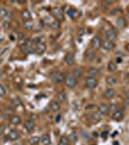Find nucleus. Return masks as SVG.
Segmentation results:
<instances>
[{"mask_svg": "<svg viewBox=\"0 0 129 145\" xmlns=\"http://www.w3.org/2000/svg\"><path fill=\"white\" fill-rule=\"evenodd\" d=\"M85 85L89 89H94L97 86V79L95 78L89 77L85 79Z\"/></svg>", "mask_w": 129, "mask_h": 145, "instance_id": "obj_4", "label": "nucleus"}, {"mask_svg": "<svg viewBox=\"0 0 129 145\" xmlns=\"http://www.w3.org/2000/svg\"><path fill=\"white\" fill-rule=\"evenodd\" d=\"M107 136H108V132H107V131L103 132V133L101 134V137H102V138H106Z\"/></svg>", "mask_w": 129, "mask_h": 145, "instance_id": "obj_42", "label": "nucleus"}, {"mask_svg": "<svg viewBox=\"0 0 129 145\" xmlns=\"http://www.w3.org/2000/svg\"><path fill=\"white\" fill-rule=\"evenodd\" d=\"M24 27L26 28V29H31V28L33 27V22H32V21H29V20L25 21V23H24Z\"/></svg>", "mask_w": 129, "mask_h": 145, "instance_id": "obj_33", "label": "nucleus"}, {"mask_svg": "<svg viewBox=\"0 0 129 145\" xmlns=\"http://www.w3.org/2000/svg\"><path fill=\"white\" fill-rule=\"evenodd\" d=\"M116 62H117L118 64H120V63L122 62V59H121V57H117V59H116Z\"/></svg>", "mask_w": 129, "mask_h": 145, "instance_id": "obj_43", "label": "nucleus"}, {"mask_svg": "<svg viewBox=\"0 0 129 145\" xmlns=\"http://www.w3.org/2000/svg\"><path fill=\"white\" fill-rule=\"evenodd\" d=\"M50 79L55 84H60L64 80V75L60 71H53L50 74Z\"/></svg>", "mask_w": 129, "mask_h": 145, "instance_id": "obj_1", "label": "nucleus"}, {"mask_svg": "<svg viewBox=\"0 0 129 145\" xmlns=\"http://www.w3.org/2000/svg\"><path fill=\"white\" fill-rule=\"evenodd\" d=\"M67 138H68V140H70L71 142L74 143V142H76L77 140H78V135H77L75 133H72V134H69V136Z\"/></svg>", "mask_w": 129, "mask_h": 145, "instance_id": "obj_29", "label": "nucleus"}, {"mask_svg": "<svg viewBox=\"0 0 129 145\" xmlns=\"http://www.w3.org/2000/svg\"><path fill=\"white\" fill-rule=\"evenodd\" d=\"M106 38H107V40L113 42V41L117 40V33L113 29H108L106 31Z\"/></svg>", "mask_w": 129, "mask_h": 145, "instance_id": "obj_8", "label": "nucleus"}, {"mask_svg": "<svg viewBox=\"0 0 129 145\" xmlns=\"http://www.w3.org/2000/svg\"><path fill=\"white\" fill-rule=\"evenodd\" d=\"M4 132V126L3 125H0V134H2Z\"/></svg>", "mask_w": 129, "mask_h": 145, "instance_id": "obj_45", "label": "nucleus"}, {"mask_svg": "<svg viewBox=\"0 0 129 145\" xmlns=\"http://www.w3.org/2000/svg\"><path fill=\"white\" fill-rule=\"evenodd\" d=\"M82 135L84 136V138H85V139H87V140H91V136H90L89 134H87L86 133H84V132H83V133H82Z\"/></svg>", "mask_w": 129, "mask_h": 145, "instance_id": "obj_40", "label": "nucleus"}, {"mask_svg": "<svg viewBox=\"0 0 129 145\" xmlns=\"http://www.w3.org/2000/svg\"><path fill=\"white\" fill-rule=\"evenodd\" d=\"M51 14H52V16L56 18L57 21H62L64 20V14H63V11L59 8V7H54L52 9V11H51Z\"/></svg>", "mask_w": 129, "mask_h": 145, "instance_id": "obj_3", "label": "nucleus"}, {"mask_svg": "<svg viewBox=\"0 0 129 145\" xmlns=\"http://www.w3.org/2000/svg\"><path fill=\"white\" fill-rule=\"evenodd\" d=\"M65 62L68 66L72 65L73 62H74V54L72 52H67V55H66V57H65Z\"/></svg>", "mask_w": 129, "mask_h": 145, "instance_id": "obj_9", "label": "nucleus"}, {"mask_svg": "<svg viewBox=\"0 0 129 145\" xmlns=\"http://www.w3.org/2000/svg\"><path fill=\"white\" fill-rule=\"evenodd\" d=\"M112 118H113L114 120H117V121L121 120V119L123 118V111H122L121 109H117L115 112H113Z\"/></svg>", "mask_w": 129, "mask_h": 145, "instance_id": "obj_10", "label": "nucleus"}, {"mask_svg": "<svg viewBox=\"0 0 129 145\" xmlns=\"http://www.w3.org/2000/svg\"><path fill=\"white\" fill-rule=\"evenodd\" d=\"M57 98H58V101L60 102V103H66L67 102V94H66V92H64V91H61V92H59L58 93V96H57Z\"/></svg>", "mask_w": 129, "mask_h": 145, "instance_id": "obj_21", "label": "nucleus"}, {"mask_svg": "<svg viewBox=\"0 0 129 145\" xmlns=\"http://www.w3.org/2000/svg\"><path fill=\"white\" fill-rule=\"evenodd\" d=\"M65 84L67 87L72 89L77 85V79H75L71 74H67V76L65 77Z\"/></svg>", "mask_w": 129, "mask_h": 145, "instance_id": "obj_2", "label": "nucleus"}, {"mask_svg": "<svg viewBox=\"0 0 129 145\" xmlns=\"http://www.w3.org/2000/svg\"><path fill=\"white\" fill-rule=\"evenodd\" d=\"M84 33H85V30H84L83 28H79V29H78V31H77V34H78L80 37H81V36H83V35H84Z\"/></svg>", "mask_w": 129, "mask_h": 145, "instance_id": "obj_38", "label": "nucleus"}, {"mask_svg": "<svg viewBox=\"0 0 129 145\" xmlns=\"http://www.w3.org/2000/svg\"><path fill=\"white\" fill-rule=\"evenodd\" d=\"M51 27H52V29H54V30H56V29H58L59 27H60V22L59 21H54L53 23H52V25H51Z\"/></svg>", "mask_w": 129, "mask_h": 145, "instance_id": "obj_36", "label": "nucleus"}, {"mask_svg": "<svg viewBox=\"0 0 129 145\" xmlns=\"http://www.w3.org/2000/svg\"><path fill=\"white\" fill-rule=\"evenodd\" d=\"M113 144H114V145H119V143L118 141H115V142H114Z\"/></svg>", "mask_w": 129, "mask_h": 145, "instance_id": "obj_50", "label": "nucleus"}, {"mask_svg": "<svg viewBox=\"0 0 129 145\" xmlns=\"http://www.w3.org/2000/svg\"><path fill=\"white\" fill-rule=\"evenodd\" d=\"M11 123L13 124V125H18V124H20V122H21V118L19 117V116H17V115H14V116H12L11 117Z\"/></svg>", "mask_w": 129, "mask_h": 145, "instance_id": "obj_23", "label": "nucleus"}, {"mask_svg": "<svg viewBox=\"0 0 129 145\" xmlns=\"http://www.w3.org/2000/svg\"><path fill=\"white\" fill-rule=\"evenodd\" d=\"M75 79H79L82 78V75H83V71L79 68H75L73 71H72V74H71Z\"/></svg>", "mask_w": 129, "mask_h": 145, "instance_id": "obj_13", "label": "nucleus"}, {"mask_svg": "<svg viewBox=\"0 0 129 145\" xmlns=\"http://www.w3.org/2000/svg\"><path fill=\"white\" fill-rule=\"evenodd\" d=\"M17 38H18V40H24V34L23 33H21V32H18V34H17Z\"/></svg>", "mask_w": 129, "mask_h": 145, "instance_id": "obj_39", "label": "nucleus"}, {"mask_svg": "<svg viewBox=\"0 0 129 145\" xmlns=\"http://www.w3.org/2000/svg\"><path fill=\"white\" fill-rule=\"evenodd\" d=\"M128 17H129V14H128Z\"/></svg>", "mask_w": 129, "mask_h": 145, "instance_id": "obj_52", "label": "nucleus"}, {"mask_svg": "<svg viewBox=\"0 0 129 145\" xmlns=\"http://www.w3.org/2000/svg\"><path fill=\"white\" fill-rule=\"evenodd\" d=\"M50 142H51V140H50L49 134H43V135L41 136V143H42L43 145H49Z\"/></svg>", "mask_w": 129, "mask_h": 145, "instance_id": "obj_25", "label": "nucleus"}, {"mask_svg": "<svg viewBox=\"0 0 129 145\" xmlns=\"http://www.w3.org/2000/svg\"><path fill=\"white\" fill-rule=\"evenodd\" d=\"M5 94H6V90H5V88L0 84V97H3V96H5Z\"/></svg>", "mask_w": 129, "mask_h": 145, "instance_id": "obj_37", "label": "nucleus"}, {"mask_svg": "<svg viewBox=\"0 0 129 145\" xmlns=\"http://www.w3.org/2000/svg\"><path fill=\"white\" fill-rule=\"evenodd\" d=\"M10 40H14V36H12V35H10Z\"/></svg>", "mask_w": 129, "mask_h": 145, "instance_id": "obj_51", "label": "nucleus"}, {"mask_svg": "<svg viewBox=\"0 0 129 145\" xmlns=\"http://www.w3.org/2000/svg\"><path fill=\"white\" fill-rule=\"evenodd\" d=\"M45 50H46V45H45V44H43V43H40V44L37 45V47H36V51H37L39 54H42Z\"/></svg>", "mask_w": 129, "mask_h": 145, "instance_id": "obj_19", "label": "nucleus"}, {"mask_svg": "<svg viewBox=\"0 0 129 145\" xmlns=\"http://www.w3.org/2000/svg\"><path fill=\"white\" fill-rule=\"evenodd\" d=\"M24 128L26 129L28 132H32L35 128V123H34V121L32 120H26L25 121V123H24Z\"/></svg>", "mask_w": 129, "mask_h": 145, "instance_id": "obj_11", "label": "nucleus"}, {"mask_svg": "<svg viewBox=\"0 0 129 145\" xmlns=\"http://www.w3.org/2000/svg\"><path fill=\"white\" fill-rule=\"evenodd\" d=\"M21 17H22V18H23L25 21H27V20H30V19H31V14H30V12L27 11V10L22 11Z\"/></svg>", "mask_w": 129, "mask_h": 145, "instance_id": "obj_24", "label": "nucleus"}, {"mask_svg": "<svg viewBox=\"0 0 129 145\" xmlns=\"http://www.w3.org/2000/svg\"><path fill=\"white\" fill-rule=\"evenodd\" d=\"M125 103L127 106H129V94L126 96V98H125Z\"/></svg>", "mask_w": 129, "mask_h": 145, "instance_id": "obj_44", "label": "nucleus"}, {"mask_svg": "<svg viewBox=\"0 0 129 145\" xmlns=\"http://www.w3.org/2000/svg\"><path fill=\"white\" fill-rule=\"evenodd\" d=\"M95 57V52L93 50H91V48H88L85 52V58L88 60V61H93Z\"/></svg>", "mask_w": 129, "mask_h": 145, "instance_id": "obj_7", "label": "nucleus"}, {"mask_svg": "<svg viewBox=\"0 0 129 145\" xmlns=\"http://www.w3.org/2000/svg\"><path fill=\"white\" fill-rule=\"evenodd\" d=\"M23 50H24L25 52H27V53H34L36 50H34L32 46H27V47H25Z\"/></svg>", "mask_w": 129, "mask_h": 145, "instance_id": "obj_35", "label": "nucleus"}, {"mask_svg": "<svg viewBox=\"0 0 129 145\" xmlns=\"http://www.w3.org/2000/svg\"><path fill=\"white\" fill-rule=\"evenodd\" d=\"M67 14H68V16L70 17H72V18H74L76 16H77V11L75 10V9H69L68 11H67Z\"/></svg>", "mask_w": 129, "mask_h": 145, "instance_id": "obj_30", "label": "nucleus"}, {"mask_svg": "<svg viewBox=\"0 0 129 145\" xmlns=\"http://www.w3.org/2000/svg\"><path fill=\"white\" fill-rule=\"evenodd\" d=\"M113 4V1H104L103 2V5L104 6H106V7H108V6H111Z\"/></svg>", "mask_w": 129, "mask_h": 145, "instance_id": "obj_41", "label": "nucleus"}, {"mask_svg": "<svg viewBox=\"0 0 129 145\" xmlns=\"http://www.w3.org/2000/svg\"><path fill=\"white\" fill-rule=\"evenodd\" d=\"M106 83L109 84V85H111V86L116 85V84H117V79H116V78L113 77V76H108V77L106 78Z\"/></svg>", "mask_w": 129, "mask_h": 145, "instance_id": "obj_22", "label": "nucleus"}, {"mask_svg": "<svg viewBox=\"0 0 129 145\" xmlns=\"http://www.w3.org/2000/svg\"><path fill=\"white\" fill-rule=\"evenodd\" d=\"M90 118H91V121H92L93 123H97V122H99L100 119H101V114L98 111H96V112L92 113Z\"/></svg>", "mask_w": 129, "mask_h": 145, "instance_id": "obj_15", "label": "nucleus"}, {"mask_svg": "<svg viewBox=\"0 0 129 145\" xmlns=\"http://www.w3.org/2000/svg\"><path fill=\"white\" fill-rule=\"evenodd\" d=\"M12 104L14 106H21V101L19 98H14L12 101Z\"/></svg>", "mask_w": 129, "mask_h": 145, "instance_id": "obj_31", "label": "nucleus"}, {"mask_svg": "<svg viewBox=\"0 0 129 145\" xmlns=\"http://www.w3.org/2000/svg\"><path fill=\"white\" fill-rule=\"evenodd\" d=\"M101 45H102V41L98 36H95L92 39L91 45H92V47L93 48V50H98V48H100Z\"/></svg>", "mask_w": 129, "mask_h": 145, "instance_id": "obj_5", "label": "nucleus"}, {"mask_svg": "<svg viewBox=\"0 0 129 145\" xmlns=\"http://www.w3.org/2000/svg\"><path fill=\"white\" fill-rule=\"evenodd\" d=\"M8 15V11L6 8H1L0 9V17H5Z\"/></svg>", "mask_w": 129, "mask_h": 145, "instance_id": "obj_32", "label": "nucleus"}, {"mask_svg": "<svg viewBox=\"0 0 129 145\" xmlns=\"http://www.w3.org/2000/svg\"><path fill=\"white\" fill-rule=\"evenodd\" d=\"M125 24H126V20L123 17H119L117 18V26L119 28H123L125 26Z\"/></svg>", "mask_w": 129, "mask_h": 145, "instance_id": "obj_20", "label": "nucleus"}, {"mask_svg": "<svg viewBox=\"0 0 129 145\" xmlns=\"http://www.w3.org/2000/svg\"><path fill=\"white\" fill-rule=\"evenodd\" d=\"M114 96H115V90L112 89V88H108L105 90L104 92V97L107 99V100H111L114 98Z\"/></svg>", "mask_w": 129, "mask_h": 145, "instance_id": "obj_14", "label": "nucleus"}, {"mask_svg": "<svg viewBox=\"0 0 129 145\" xmlns=\"http://www.w3.org/2000/svg\"><path fill=\"white\" fill-rule=\"evenodd\" d=\"M60 118H61V116L58 115V117H56V122H59V121H60Z\"/></svg>", "mask_w": 129, "mask_h": 145, "instance_id": "obj_48", "label": "nucleus"}, {"mask_svg": "<svg viewBox=\"0 0 129 145\" xmlns=\"http://www.w3.org/2000/svg\"><path fill=\"white\" fill-rule=\"evenodd\" d=\"M116 12H119V10H118V9H116V10H114V11H112V12L110 13V15H112V16H114Z\"/></svg>", "mask_w": 129, "mask_h": 145, "instance_id": "obj_47", "label": "nucleus"}, {"mask_svg": "<svg viewBox=\"0 0 129 145\" xmlns=\"http://www.w3.org/2000/svg\"><path fill=\"white\" fill-rule=\"evenodd\" d=\"M40 41H41V38H36V39H34V41H33V42L39 45V44H40Z\"/></svg>", "mask_w": 129, "mask_h": 145, "instance_id": "obj_46", "label": "nucleus"}, {"mask_svg": "<svg viewBox=\"0 0 129 145\" xmlns=\"http://www.w3.org/2000/svg\"><path fill=\"white\" fill-rule=\"evenodd\" d=\"M108 108H109V112H115V111L118 109L116 104H111V105L108 106Z\"/></svg>", "mask_w": 129, "mask_h": 145, "instance_id": "obj_34", "label": "nucleus"}, {"mask_svg": "<svg viewBox=\"0 0 129 145\" xmlns=\"http://www.w3.org/2000/svg\"><path fill=\"white\" fill-rule=\"evenodd\" d=\"M50 108L53 112H58L60 110L61 106H60V104L57 101H52L51 104H50Z\"/></svg>", "mask_w": 129, "mask_h": 145, "instance_id": "obj_18", "label": "nucleus"}, {"mask_svg": "<svg viewBox=\"0 0 129 145\" xmlns=\"http://www.w3.org/2000/svg\"><path fill=\"white\" fill-rule=\"evenodd\" d=\"M98 112H99L101 115H107V114L109 113V108H108V106H107L106 105L102 104V105H100V106L98 107Z\"/></svg>", "mask_w": 129, "mask_h": 145, "instance_id": "obj_17", "label": "nucleus"}, {"mask_svg": "<svg viewBox=\"0 0 129 145\" xmlns=\"http://www.w3.org/2000/svg\"><path fill=\"white\" fill-rule=\"evenodd\" d=\"M101 46L104 48L105 50H113V48L115 47V44H114V42H112V41L105 40V41L102 42Z\"/></svg>", "mask_w": 129, "mask_h": 145, "instance_id": "obj_6", "label": "nucleus"}, {"mask_svg": "<svg viewBox=\"0 0 129 145\" xmlns=\"http://www.w3.org/2000/svg\"><path fill=\"white\" fill-rule=\"evenodd\" d=\"M0 111H1V110H0Z\"/></svg>", "mask_w": 129, "mask_h": 145, "instance_id": "obj_53", "label": "nucleus"}, {"mask_svg": "<svg viewBox=\"0 0 129 145\" xmlns=\"http://www.w3.org/2000/svg\"><path fill=\"white\" fill-rule=\"evenodd\" d=\"M40 142V137L39 136H32V137H30L29 138V143H30V145H37L38 143Z\"/></svg>", "mask_w": 129, "mask_h": 145, "instance_id": "obj_26", "label": "nucleus"}, {"mask_svg": "<svg viewBox=\"0 0 129 145\" xmlns=\"http://www.w3.org/2000/svg\"><path fill=\"white\" fill-rule=\"evenodd\" d=\"M8 137H9L10 140L15 141V140H16V139L19 137V134H18V132H17L16 130H12V131L9 132Z\"/></svg>", "mask_w": 129, "mask_h": 145, "instance_id": "obj_12", "label": "nucleus"}, {"mask_svg": "<svg viewBox=\"0 0 129 145\" xmlns=\"http://www.w3.org/2000/svg\"><path fill=\"white\" fill-rule=\"evenodd\" d=\"M68 138L67 136H62L60 138V141L58 143V145H68Z\"/></svg>", "mask_w": 129, "mask_h": 145, "instance_id": "obj_28", "label": "nucleus"}, {"mask_svg": "<svg viewBox=\"0 0 129 145\" xmlns=\"http://www.w3.org/2000/svg\"><path fill=\"white\" fill-rule=\"evenodd\" d=\"M107 68H108V71H110V72H115V71L117 70V66H116V64H115L113 61H110V62L108 63Z\"/></svg>", "mask_w": 129, "mask_h": 145, "instance_id": "obj_27", "label": "nucleus"}, {"mask_svg": "<svg viewBox=\"0 0 129 145\" xmlns=\"http://www.w3.org/2000/svg\"><path fill=\"white\" fill-rule=\"evenodd\" d=\"M126 50H128V51H129V43L126 45Z\"/></svg>", "mask_w": 129, "mask_h": 145, "instance_id": "obj_49", "label": "nucleus"}, {"mask_svg": "<svg viewBox=\"0 0 129 145\" xmlns=\"http://www.w3.org/2000/svg\"><path fill=\"white\" fill-rule=\"evenodd\" d=\"M88 75L92 78H95L96 76L99 75V70L95 67H91L89 70H88Z\"/></svg>", "mask_w": 129, "mask_h": 145, "instance_id": "obj_16", "label": "nucleus"}]
</instances>
